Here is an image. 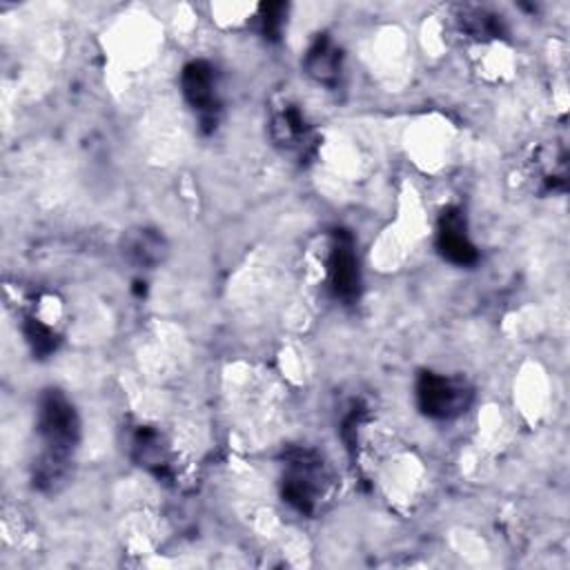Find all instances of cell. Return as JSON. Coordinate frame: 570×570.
<instances>
[{
  "mask_svg": "<svg viewBox=\"0 0 570 570\" xmlns=\"http://www.w3.org/2000/svg\"><path fill=\"white\" fill-rule=\"evenodd\" d=\"M470 387L454 376L423 372L416 381L419 410L430 419H454L470 405Z\"/></svg>",
  "mask_w": 570,
  "mask_h": 570,
  "instance_id": "cell-3",
  "label": "cell"
},
{
  "mask_svg": "<svg viewBox=\"0 0 570 570\" xmlns=\"http://www.w3.org/2000/svg\"><path fill=\"white\" fill-rule=\"evenodd\" d=\"M269 131L274 142L289 156L305 160L316 149L314 127L307 122L305 114L294 102H281L269 118Z\"/></svg>",
  "mask_w": 570,
  "mask_h": 570,
  "instance_id": "cell-5",
  "label": "cell"
},
{
  "mask_svg": "<svg viewBox=\"0 0 570 570\" xmlns=\"http://www.w3.org/2000/svg\"><path fill=\"white\" fill-rule=\"evenodd\" d=\"M38 436L42 452L33 468V483L40 490H56L67 476L69 459L80 439L76 407L60 390H45L38 401Z\"/></svg>",
  "mask_w": 570,
  "mask_h": 570,
  "instance_id": "cell-1",
  "label": "cell"
},
{
  "mask_svg": "<svg viewBox=\"0 0 570 570\" xmlns=\"http://www.w3.org/2000/svg\"><path fill=\"white\" fill-rule=\"evenodd\" d=\"M22 332H24V338L31 345L33 354L49 356L51 352H56L60 336L51 325H47L38 316H27L24 325H22Z\"/></svg>",
  "mask_w": 570,
  "mask_h": 570,
  "instance_id": "cell-12",
  "label": "cell"
},
{
  "mask_svg": "<svg viewBox=\"0 0 570 570\" xmlns=\"http://www.w3.org/2000/svg\"><path fill=\"white\" fill-rule=\"evenodd\" d=\"M327 281L330 289L343 303H354L361 292V269L354 252V240L345 229H336L332 236L330 258H327Z\"/></svg>",
  "mask_w": 570,
  "mask_h": 570,
  "instance_id": "cell-6",
  "label": "cell"
},
{
  "mask_svg": "<svg viewBox=\"0 0 570 570\" xmlns=\"http://www.w3.org/2000/svg\"><path fill=\"white\" fill-rule=\"evenodd\" d=\"M180 89L189 107L198 114L200 125L212 131L220 114L216 69L207 60H191L180 73Z\"/></svg>",
  "mask_w": 570,
  "mask_h": 570,
  "instance_id": "cell-4",
  "label": "cell"
},
{
  "mask_svg": "<svg viewBox=\"0 0 570 570\" xmlns=\"http://www.w3.org/2000/svg\"><path fill=\"white\" fill-rule=\"evenodd\" d=\"M285 13H287V4H283V2L261 4L258 22H261V33L267 40H278L281 38L283 24H285Z\"/></svg>",
  "mask_w": 570,
  "mask_h": 570,
  "instance_id": "cell-13",
  "label": "cell"
},
{
  "mask_svg": "<svg viewBox=\"0 0 570 570\" xmlns=\"http://www.w3.org/2000/svg\"><path fill=\"white\" fill-rule=\"evenodd\" d=\"M456 24L468 38H474V40H490L503 33V24L499 16L479 7H463L456 16Z\"/></svg>",
  "mask_w": 570,
  "mask_h": 570,
  "instance_id": "cell-11",
  "label": "cell"
},
{
  "mask_svg": "<svg viewBox=\"0 0 570 570\" xmlns=\"http://www.w3.org/2000/svg\"><path fill=\"white\" fill-rule=\"evenodd\" d=\"M303 67H305L307 76L312 80H316L318 85L336 87L341 82V73H343V53L330 36L318 33L305 53Z\"/></svg>",
  "mask_w": 570,
  "mask_h": 570,
  "instance_id": "cell-8",
  "label": "cell"
},
{
  "mask_svg": "<svg viewBox=\"0 0 570 570\" xmlns=\"http://www.w3.org/2000/svg\"><path fill=\"white\" fill-rule=\"evenodd\" d=\"M131 456L138 461V465L154 472L158 479H171L174 465L169 459V452L163 443V436L147 425H140L131 439Z\"/></svg>",
  "mask_w": 570,
  "mask_h": 570,
  "instance_id": "cell-9",
  "label": "cell"
},
{
  "mask_svg": "<svg viewBox=\"0 0 570 570\" xmlns=\"http://www.w3.org/2000/svg\"><path fill=\"white\" fill-rule=\"evenodd\" d=\"M125 254L136 265L154 267L165 256V240L154 229H140L127 238Z\"/></svg>",
  "mask_w": 570,
  "mask_h": 570,
  "instance_id": "cell-10",
  "label": "cell"
},
{
  "mask_svg": "<svg viewBox=\"0 0 570 570\" xmlns=\"http://www.w3.org/2000/svg\"><path fill=\"white\" fill-rule=\"evenodd\" d=\"M332 492V474L314 450L289 452L283 470V499L301 514H316Z\"/></svg>",
  "mask_w": 570,
  "mask_h": 570,
  "instance_id": "cell-2",
  "label": "cell"
},
{
  "mask_svg": "<svg viewBox=\"0 0 570 570\" xmlns=\"http://www.w3.org/2000/svg\"><path fill=\"white\" fill-rule=\"evenodd\" d=\"M436 247H439L441 256L454 265L463 267V265L476 263L479 254L468 236L465 218H463L461 209L443 212V216L439 220V232H436Z\"/></svg>",
  "mask_w": 570,
  "mask_h": 570,
  "instance_id": "cell-7",
  "label": "cell"
}]
</instances>
